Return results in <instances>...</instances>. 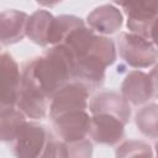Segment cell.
I'll return each instance as SVG.
<instances>
[{
    "label": "cell",
    "instance_id": "cell-1",
    "mask_svg": "<svg viewBox=\"0 0 158 158\" xmlns=\"http://www.w3.org/2000/svg\"><path fill=\"white\" fill-rule=\"evenodd\" d=\"M74 64L63 46H52L43 56L32 58L23 64L21 81L51 100L62 86L73 80Z\"/></svg>",
    "mask_w": 158,
    "mask_h": 158
},
{
    "label": "cell",
    "instance_id": "cell-2",
    "mask_svg": "<svg viewBox=\"0 0 158 158\" xmlns=\"http://www.w3.org/2000/svg\"><path fill=\"white\" fill-rule=\"evenodd\" d=\"M118 53L121 58L133 68H147L158 59V51L147 38L122 32L118 36Z\"/></svg>",
    "mask_w": 158,
    "mask_h": 158
},
{
    "label": "cell",
    "instance_id": "cell-3",
    "mask_svg": "<svg viewBox=\"0 0 158 158\" xmlns=\"http://www.w3.org/2000/svg\"><path fill=\"white\" fill-rule=\"evenodd\" d=\"M51 133L37 122H25L15 138L10 142L16 158H40L43 153Z\"/></svg>",
    "mask_w": 158,
    "mask_h": 158
},
{
    "label": "cell",
    "instance_id": "cell-4",
    "mask_svg": "<svg viewBox=\"0 0 158 158\" xmlns=\"http://www.w3.org/2000/svg\"><path fill=\"white\" fill-rule=\"evenodd\" d=\"M89 93V88L75 80L62 86L51 99L49 116L52 121L65 114L85 111L88 107Z\"/></svg>",
    "mask_w": 158,
    "mask_h": 158
},
{
    "label": "cell",
    "instance_id": "cell-5",
    "mask_svg": "<svg viewBox=\"0 0 158 158\" xmlns=\"http://www.w3.org/2000/svg\"><path fill=\"white\" fill-rule=\"evenodd\" d=\"M127 15V28L149 41V32L153 22L158 17L157 1H127L118 2Z\"/></svg>",
    "mask_w": 158,
    "mask_h": 158
},
{
    "label": "cell",
    "instance_id": "cell-6",
    "mask_svg": "<svg viewBox=\"0 0 158 158\" xmlns=\"http://www.w3.org/2000/svg\"><path fill=\"white\" fill-rule=\"evenodd\" d=\"M53 122V128L62 142H75L85 139L90 132L91 117L86 111H77L62 115Z\"/></svg>",
    "mask_w": 158,
    "mask_h": 158
},
{
    "label": "cell",
    "instance_id": "cell-7",
    "mask_svg": "<svg viewBox=\"0 0 158 158\" xmlns=\"http://www.w3.org/2000/svg\"><path fill=\"white\" fill-rule=\"evenodd\" d=\"M125 123L111 115H93L90 125V137L100 144L114 146L123 138Z\"/></svg>",
    "mask_w": 158,
    "mask_h": 158
},
{
    "label": "cell",
    "instance_id": "cell-8",
    "mask_svg": "<svg viewBox=\"0 0 158 158\" xmlns=\"http://www.w3.org/2000/svg\"><path fill=\"white\" fill-rule=\"evenodd\" d=\"M89 107L93 115H111L122 121L125 125L128 122L131 116L128 102L115 91H101L96 94L91 99Z\"/></svg>",
    "mask_w": 158,
    "mask_h": 158
},
{
    "label": "cell",
    "instance_id": "cell-9",
    "mask_svg": "<svg viewBox=\"0 0 158 158\" xmlns=\"http://www.w3.org/2000/svg\"><path fill=\"white\" fill-rule=\"evenodd\" d=\"M0 59L2 78V94L0 109L16 107V100L21 83V73L17 63L9 53L2 52Z\"/></svg>",
    "mask_w": 158,
    "mask_h": 158
},
{
    "label": "cell",
    "instance_id": "cell-10",
    "mask_svg": "<svg viewBox=\"0 0 158 158\" xmlns=\"http://www.w3.org/2000/svg\"><path fill=\"white\" fill-rule=\"evenodd\" d=\"M121 94L127 102L135 106L146 104L153 96L149 75L141 70L130 72L122 81Z\"/></svg>",
    "mask_w": 158,
    "mask_h": 158
},
{
    "label": "cell",
    "instance_id": "cell-11",
    "mask_svg": "<svg viewBox=\"0 0 158 158\" xmlns=\"http://www.w3.org/2000/svg\"><path fill=\"white\" fill-rule=\"evenodd\" d=\"M30 16L19 10H5L0 14V40L2 46L14 44L26 36Z\"/></svg>",
    "mask_w": 158,
    "mask_h": 158
},
{
    "label": "cell",
    "instance_id": "cell-12",
    "mask_svg": "<svg viewBox=\"0 0 158 158\" xmlns=\"http://www.w3.org/2000/svg\"><path fill=\"white\" fill-rule=\"evenodd\" d=\"M89 27L100 35H112L122 26V14L120 10L111 5H101L94 9L86 19Z\"/></svg>",
    "mask_w": 158,
    "mask_h": 158
},
{
    "label": "cell",
    "instance_id": "cell-13",
    "mask_svg": "<svg viewBox=\"0 0 158 158\" xmlns=\"http://www.w3.org/2000/svg\"><path fill=\"white\" fill-rule=\"evenodd\" d=\"M48 99L25 83H20L16 107L31 118H43L47 112Z\"/></svg>",
    "mask_w": 158,
    "mask_h": 158
},
{
    "label": "cell",
    "instance_id": "cell-14",
    "mask_svg": "<svg viewBox=\"0 0 158 158\" xmlns=\"http://www.w3.org/2000/svg\"><path fill=\"white\" fill-rule=\"evenodd\" d=\"M53 20H54V16L49 14L47 10L35 11L28 19L26 36L36 44H40L42 47L48 46Z\"/></svg>",
    "mask_w": 158,
    "mask_h": 158
},
{
    "label": "cell",
    "instance_id": "cell-15",
    "mask_svg": "<svg viewBox=\"0 0 158 158\" xmlns=\"http://www.w3.org/2000/svg\"><path fill=\"white\" fill-rule=\"evenodd\" d=\"M1 115V139L4 142H11L20 128L26 122L25 114L17 107L0 109Z\"/></svg>",
    "mask_w": 158,
    "mask_h": 158
},
{
    "label": "cell",
    "instance_id": "cell-16",
    "mask_svg": "<svg viewBox=\"0 0 158 158\" xmlns=\"http://www.w3.org/2000/svg\"><path fill=\"white\" fill-rule=\"evenodd\" d=\"M136 126L144 136L149 138H158V105L149 104L137 111Z\"/></svg>",
    "mask_w": 158,
    "mask_h": 158
},
{
    "label": "cell",
    "instance_id": "cell-17",
    "mask_svg": "<svg viewBox=\"0 0 158 158\" xmlns=\"http://www.w3.org/2000/svg\"><path fill=\"white\" fill-rule=\"evenodd\" d=\"M84 25H85L84 21L80 17H77L74 15H60V16L54 17L51 38H49V44H52V46L60 44L62 41L73 30L81 27Z\"/></svg>",
    "mask_w": 158,
    "mask_h": 158
},
{
    "label": "cell",
    "instance_id": "cell-18",
    "mask_svg": "<svg viewBox=\"0 0 158 158\" xmlns=\"http://www.w3.org/2000/svg\"><path fill=\"white\" fill-rule=\"evenodd\" d=\"M93 144L88 139L58 142V158H91Z\"/></svg>",
    "mask_w": 158,
    "mask_h": 158
},
{
    "label": "cell",
    "instance_id": "cell-19",
    "mask_svg": "<svg viewBox=\"0 0 158 158\" xmlns=\"http://www.w3.org/2000/svg\"><path fill=\"white\" fill-rule=\"evenodd\" d=\"M115 156L116 158H153V152L146 142L128 139L118 146Z\"/></svg>",
    "mask_w": 158,
    "mask_h": 158
},
{
    "label": "cell",
    "instance_id": "cell-20",
    "mask_svg": "<svg viewBox=\"0 0 158 158\" xmlns=\"http://www.w3.org/2000/svg\"><path fill=\"white\" fill-rule=\"evenodd\" d=\"M40 158H58V141H56L52 135Z\"/></svg>",
    "mask_w": 158,
    "mask_h": 158
},
{
    "label": "cell",
    "instance_id": "cell-21",
    "mask_svg": "<svg viewBox=\"0 0 158 158\" xmlns=\"http://www.w3.org/2000/svg\"><path fill=\"white\" fill-rule=\"evenodd\" d=\"M148 75H149L151 85H152V94L154 98H158V64L153 67V69L151 70Z\"/></svg>",
    "mask_w": 158,
    "mask_h": 158
},
{
    "label": "cell",
    "instance_id": "cell-22",
    "mask_svg": "<svg viewBox=\"0 0 158 158\" xmlns=\"http://www.w3.org/2000/svg\"><path fill=\"white\" fill-rule=\"evenodd\" d=\"M149 41L158 47V17L156 19V21L153 22L152 27H151V32H149Z\"/></svg>",
    "mask_w": 158,
    "mask_h": 158
},
{
    "label": "cell",
    "instance_id": "cell-23",
    "mask_svg": "<svg viewBox=\"0 0 158 158\" xmlns=\"http://www.w3.org/2000/svg\"><path fill=\"white\" fill-rule=\"evenodd\" d=\"M156 154H157V158H158V142L156 143Z\"/></svg>",
    "mask_w": 158,
    "mask_h": 158
}]
</instances>
